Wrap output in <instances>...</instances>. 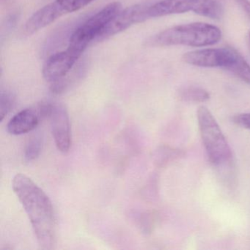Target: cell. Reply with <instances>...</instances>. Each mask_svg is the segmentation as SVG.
I'll return each instance as SVG.
<instances>
[{"label": "cell", "instance_id": "obj_6", "mask_svg": "<svg viewBox=\"0 0 250 250\" xmlns=\"http://www.w3.org/2000/svg\"><path fill=\"white\" fill-rule=\"evenodd\" d=\"M232 48L203 49L187 52L183 56L186 63L201 68H221L228 71L238 55Z\"/></svg>", "mask_w": 250, "mask_h": 250}, {"label": "cell", "instance_id": "obj_12", "mask_svg": "<svg viewBox=\"0 0 250 250\" xmlns=\"http://www.w3.org/2000/svg\"><path fill=\"white\" fill-rule=\"evenodd\" d=\"M180 100L190 103H203L210 99V94L207 90L195 86L183 87L178 91Z\"/></svg>", "mask_w": 250, "mask_h": 250}, {"label": "cell", "instance_id": "obj_9", "mask_svg": "<svg viewBox=\"0 0 250 250\" xmlns=\"http://www.w3.org/2000/svg\"><path fill=\"white\" fill-rule=\"evenodd\" d=\"M79 59L68 49L51 55L43 65V78L50 84L62 80L69 74Z\"/></svg>", "mask_w": 250, "mask_h": 250}, {"label": "cell", "instance_id": "obj_14", "mask_svg": "<svg viewBox=\"0 0 250 250\" xmlns=\"http://www.w3.org/2000/svg\"><path fill=\"white\" fill-rule=\"evenodd\" d=\"M14 98L12 93L2 91L0 94V121H3L6 115L11 112L14 106Z\"/></svg>", "mask_w": 250, "mask_h": 250}, {"label": "cell", "instance_id": "obj_10", "mask_svg": "<svg viewBox=\"0 0 250 250\" xmlns=\"http://www.w3.org/2000/svg\"><path fill=\"white\" fill-rule=\"evenodd\" d=\"M65 12L62 9L57 1L40 8L36 11L26 22L24 31L27 35L34 34L39 30L50 25L54 21L65 15Z\"/></svg>", "mask_w": 250, "mask_h": 250}, {"label": "cell", "instance_id": "obj_4", "mask_svg": "<svg viewBox=\"0 0 250 250\" xmlns=\"http://www.w3.org/2000/svg\"><path fill=\"white\" fill-rule=\"evenodd\" d=\"M188 12L211 20H220L224 11L217 0H162L150 4L147 17L148 19L159 18Z\"/></svg>", "mask_w": 250, "mask_h": 250}, {"label": "cell", "instance_id": "obj_3", "mask_svg": "<svg viewBox=\"0 0 250 250\" xmlns=\"http://www.w3.org/2000/svg\"><path fill=\"white\" fill-rule=\"evenodd\" d=\"M197 121L209 160L215 165L229 162L232 158L230 147L214 117L206 106L198 108Z\"/></svg>", "mask_w": 250, "mask_h": 250}, {"label": "cell", "instance_id": "obj_7", "mask_svg": "<svg viewBox=\"0 0 250 250\" xmlns=\"http://www.w3.org/2000/svg\"><path fill=\"white\" fill-rule=\"evenodd\" d=\"M150 4L140 3L121 10L113 20L102 30L96 39V42H103L115 35L125 31L134 24L149 20L147 9Z\"/></svg>", "mask_w": 250, "mask_h": 250}, {"label": "cell", "instance_id": "obj_13", "mask_svg": "<svg viewBox=\"0 0 250 250\" xmlns=\"http://www.w3.org/2000/svg\"><path fill=\"white\" fill-rule=\"evenodd\" d=\"M42 149V139L39 137H33L28 142L27 146H26L24 159L27 162H29L36 160L40 155Z\"/></svg>", "mask_w": 250, "mask_h": 250}, {"label": "cell", "instance_id": "obj_17", "mask_svg": "<svg viewBox=\"0 0 250 250\" xmlns=\"http://www.w3.org/2000/svg\"><path fill=\"white\" fill-rule=\"evenodd\" d=\"M241 9L245 12L246 15L250 20V2L249 0H236Z\"/></svg>", "mask_w": 250, "mask_h": 250}, {"label": "cell", "instance_id": "obj_16", "mask_svg": "<svg viewBox=\"0 0 250 250\" xmlns=\"http://www.w3.org/2000/svg\"><path fill=\"white\" fill-rule=\"evenodd\" d=\"M232 120V122L238 126L250 130V113H243L235 115Z\"/></svg>", "mask_w": 250, "mask_h": 250}, {"label": "cell", "instance_id": "obj_18", "mask_svg": "<svg viewBox=\"0 0 250 250\" xmlns=\"http://www.w3.org/2000/svg\"><path fill=\"white\" fill-rule=\"evenodd\" d=\"M247 47H248L249 52H250V31L249 32L247 35Z\"/></svg>", "mask_w": 250, "mask_h": 250}, {"label": "cell", "instance_id": "obj_11", "mask_svg": "<svg viewBox=\"0 0 250 250\" xmlns=\"http://www.w3.org/2000/svg\"><path fill=\"white\" fill-rule=\"evenodd\" d=\"M42 119L36 108L23 109L14 115L8 123V132L13 135H21L33 131Z\"/></svg>", "mask_w": 250, "mask_h": 250}, {"label": "cell", "instance_id": "obj_1", "mask_svg": "<svg viewBox=\"0 0 250 250\" xmlns=\"http://www.w3.org/2000/svg\"><path fill=\"white\" fill-rule=\"evenodd\" d=\"M12 187L28 216L41 248L51 250L55 243V217L47 194L24 174L14 177Z\"/></svg>", "mask_w": 250, "mask_h": 250}, {"label": "cell", "instance_id": "obj_5", "mask_svg": "<svg viewBox=\"0 0 250 250\" xmlns=\"http://www.w3.org/2000/svg\"><path fill=\"white\" fill-rule=\"evenodd\" d=\"M121 10L122 5L120 2L108 4L74 30L70 38V43L85 50Z\"/></svg>", "mask_w": 250, "mask_h": 250}, {"label": "cell", "instance_id": "obj_15", "mask_svg": "<svg viewBox=\"0 0 250 250\" xmlns=\"http://www.w3.org/2000/svg\"><path fill=\"white\" fill-rule=\"evenodd\" d=\"M65 14L75 12L87 6L94 0H56Z\"/></svg>", "mask_w": 250, "mask_h": 250}, {"label": "cell", "instance_id": "obj_8", "mask_svg": "<svg viewBox=\"0 0 250 250\" xmlns=\"http://www.w3.org/2000/svg\"><path fill=\"white\" fill-rule=\"evenodd\" d=\"M49 118L57 147L62 153H67L71 146V133L69 116L65 106L54 102Z\"/></svg>", "mask_w": 250, "mask_h": 250}, {"label": "cell", "instance_id": "obj_2", "mask_svg": "<svg viewBox=\"0 0 250 250\" xmlns=\"http://www.w3.org/2000/svg\"><path fill=\"white\" fill-rule=\"evenodd\" d=\"M222 39L220 29L203 22L181 24L167 29L147 39L148 46H187L206 47L216 44Z\"/></svg>", "mask_w": 250, "mask_h": 250}]
</instances>
